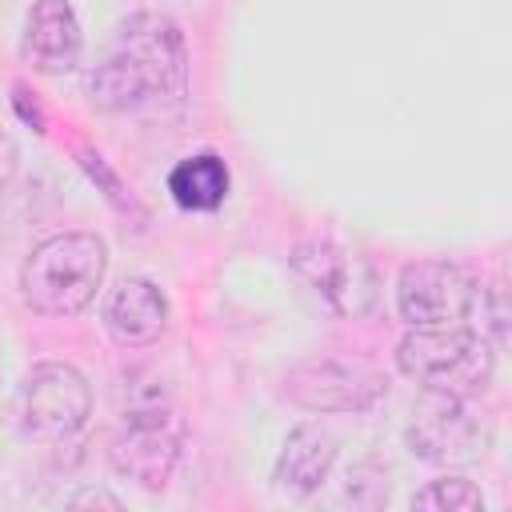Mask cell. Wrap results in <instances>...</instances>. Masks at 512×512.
I'll return each mask as SVG.
<instances>
[{"label":"cell","mask_w":512,"mask_h":512,"mask_svg":"<svg viewBox=\"0 0 512 512\" xmlns=\"http://www.w3.org/2000/svg\"><path fill=\"white\" fill-rule=\"evenodd\" d=\"M284 392L308 412H364L384 392V380L364 364L308 360L284 376Z\"/></svg>","instance_id":"cell-9"},{"label":"cell","mask_w":512,"mask_h":512,"mask_svg":"<svg viewBox=\"0 0 512 512\" xmlns=\"http://www.w3.org/2000/svg\"><path fill=\"white\" fill-rule=\"evenodd\" d=\"M180 448H184V424H180L168 392L160 384L132 388V400L124 408V428L108 444L112 468L124 480H132L148 492H160L176 472Z\"/></svg>","instance_id":"cell-3"},{"label":"cell","mask_w":512,"mask_h":512,"mask_svg":"<svg viewBox=\"0 0 512 512\" xmlns=\"http://www.w3.org/2000/svg\"><path fill=\"white\" fill-rule=\"evenodd\" d=\"M396 364L424 392H448L468 400L488 388L496 356L484 332L456 324V328H412L396 348Z\"/></svg>","instance_id":"cell-4"},{"label":"cell","mask_w":512,"mask_h":512,"mask_svg":"<svg viewBox=\"0 0 512 512\" xmlns=\"http://www.w3.org/2000/svg\"><path fill=\"white\" fill-rule=\"evenodd\" d=\"M484 288L452 260H416L400 268L396 308L408 328H456L480 312Z\"/></svg>","instance_id":"cell-6"},{"label":"cell","mask_w":512,"mask_h":512,"mask_svg":"<svg viewBox=\"0 0 512 512\" xmlns=\"http://www.w3.org/2000/svg\"><path fill=\"white\" fill-rule=\"evenodd\" d=\"M228 188H232V176H228V164L216 152L184 156L168 172V196L184 212H216L228 200Z\"/></svg>","instance_id":"cell-13"},{"label":"cell","mask_w":512,"mask_h":512,"mask_svg":"<svg viewBox=\"0 0 512 512\" xmlns=\"http://www.w3.org/2000/svg\"><path fill=\"white\" fill-rule=\"evenodd\" d=\"M84 504H104V508H120V500H116L112 492H104V488H84V492H76V496H72V508H84Z\"/></svg>","instance_id":"cell-16"},{"label":"cell","mask_w":512,"mask_h":512,"mask_svg":"<svg viewBox=\"0 0 512 512\" xmlns=\"http://www.w3.org/2000/svg\"><path fill=\"white\" fill-rule=\"evenodd\" d=\"M108 248L92 232H56L40 240L20 268V296L40 316H76L104 284Z\"/></svg>","instance_id":"cell-2"},{"label":"cell","mask_w":512,"mask_h":512,"mask_svg":"<svg viewBox=\"0 0 512 512\" xmlns=\"http://www.w3.org/2000/svg\"><path fill=\"white\" fill-rule=\"evenodd\" d=\"M332 460H336V436L312 420L296 424L288 436H284V448L276 456V468H272V480L280 492L288 496H312L328 472H332Z\"/></svg>","instance_id":"cell-12"},{"label":"cell","mask_w":512,"mask_h":512,"mask_svg":"<svg viewBox=\"0 0 512 512\" xmlns=\"http://www.w3.org/2000/svg\"><path fill=\"white\" fill-rule=\"evenodd\" d=\"M84 32L76 20V8L68 0H36L24 16V36H20V56L32 72L60 76L80 64Z\"/></svg>","instance_id":"cell-10"},{"label":"cell","mask_w":512,"mask_h":512,"mask_svg":"<svg viewBox=\"0 0 512 512\" xmlns=\"http://www.w3.org/2000/svg\"><path fill=\"white\" fill-rule=\"evenodd\" d=\"M104 328L120 348H144L168 328V300L144 276H124L104 300Z\"/></svg>","instance_id":"cell-11"},{"label":"cell","mask_w":512,"mask_h":512,"mask_svg":"<svg viewBox=\"0 0 512 512\" xmlns=\"http://www.w3.org/2000/svg\"><path fill=\"white\" fill-rule=\"evenodd\" d=\"M292 272L340 316H364L376 296V276L364 256L344 252L332 240H304L292 252Z\"/></svg>","instance_id":"cell-8"},{"label":"cell","mask_w":512,"mask_h":512,"mask_svg":"<svg viewBox=\"0 0 512 512\" xmlns=\"http://www.w3.org/2000/svg\"><path fill=\"white\" fill-rule=\"evenodd\" d=\"M12 176H16V148H12V140L0 132V200H4V192L12 188Z\"/></svg>","instance_id":"cell-15"},{"label":"cell","mask_w":512,"mask_h":512,"mask_svg":"<svg viewBox=\"0 0 512 512\" xmlns=\"http://www.w3.org/2000/svg\"><path fill=\"white\" fill-rule=\"evenodd\" d=\"M412 508H428V512H476L484 508V496L472 480H460V476H444V480H432L428 488H420L412 496Z\"/></svg>","instance_id":"cell-14"},{"label":"cell","mask_w":512,"mask_h":512,"mask_svg":"<svg viewBox=\"0 0 512 512\" xmlns=\"http://www.w3.org/2000/svg\"><path fill=\"white\" fill-rule=\"evenodd\" d=\"M408 448L428 464L460 468L484 452V424L472 416L464 396L424 392V400L408 424Z\"/></svg>","instance_id":"cell-7"},{"label":"cell","mask_w":512,"mask_h":512,"mask_svg":"<svg viewBox=\"0 0 512 512\" xmlns=\"http://www.w3.org/2000/svg\"><path fill=\"white\" fill-rule=\"evenodd\" d=\"M184 88L188 44L180 24L164 12H132L120 20L84 80V92L100 112H136L160 100H180Z\"/></svg>","instance_id":"cell-1"},{"label":"cell","mask_w":512,"mask_h":512,"mask_svg":"<svg viewBox=\"0 0 512 512\" xmlns=\"http://www.w3.org/2000/svg\"><path fill=\"white\" fill-rule=\"evenodd\" d=\"M88 412H92V388L72 364L44 360L28 368L20 384V400H16L20 432L28 440L64 444L88 424Z\"/></svg>","instance_id":"cell-5"}]
</instances>
